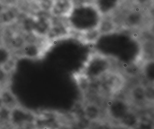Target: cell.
<instances>
[{"label": "cell", "instance_id": "11", "mask_svg": "<svg viewBox=\"0 0 154 129\" xmlns=\"http://www.w3.org/2000/svg\"><path fill=\"white\" fill-rule=\"evenodd\" d=\"M17 66V62L15 58L12 56L3 66L2 68L5 71L9 74H11L16 68Z\"/></svg>", "mask_w": 154, "mask_h": 129}, {"label": "cell", "instance_id": "7", "mask_svg": "<svg viewBox=\"0 0 154 129\" xmlns=\"http://www.w3.org/2000/svg\"><path fill=\"white\" fill-rule=\"evenodd\" d=\"M115 28L114 24L109 20H100L98 29L100 34H108L113 31Z\"/></svg>", "mask_w": 154, "mask_h": 129}, {"label": "cell", "instance_id": "16", "mask_svg": "<svg viewBox=\"0 0 154 129\" xmlns=\"http://www.w3.org/2000/svg\"><path fill=\"white\" fill-rule=\"evenodd\" d=\"M6 1L9 3H12L15 1V0H6Z\"/></svg>", "mask_w": 154, "mask_h": 129}, {"label": "cell", "instance_id": "8", "mask_svg": "<svg viewBox=\"0 0 154 129\" xmlns=\"http://www.w3.org/2000/svg\"><path fill=\"white\" fill-rule=\"evenodd\" d=\"M12 56L11 51L8 48L0 46V67H2Z\"/></svg>", "mask_w": 154, "mask_h": 129}, {"label": "cell", "instance_id": "14", "mask_svg": "<svg viewBox=\"0 0 154 129\" xmlns=\"http://www.w3.org/2000/svg\"><path fill=\"white\" fill-rule=\"evenodd\" d=\"M15 18V15L11 11H7L2 15V20L4 23H9L12 21Z\"/></svg>", "mask_w": 154, "mask_h": 129}, {"label": "cell", "instance_id": "12", "mask_svg": "<svg viewBox=\"0 0 154 129\" xmlns=\"http://www.w3.org/2000/svg\"><path fill=\"white\" fill-rule=\"evenodd\" d=\"M36 20L31 17L26 19L23 22L24 29L28 33H32L35 29Z\"/></svg>", "mask_w": 154, "mask_h": 129}, {"label": "cell", "instance_id": "15", "mask_svg": "<svg viewBox=\"0 0 154 129\" xmlns=\"http://www.w3.org/2000/svg\"><path fill=\"white\" fill-rule=\"evenodd\" d=\"M2 106H3V104H2V101L1 97V96H0V109H1Z\"/></svg>", "mask_w": 154, "mask_h": 129}, {"label": "cell", "instance_id": "9", "mask_svg": "<svg viewBox=\"0 0 154 129\" xmlns=\"http://www.w3.org/2000/svg\"><path fill=\"white\" fill-rule=\"evenodd\" d=\"M24 39L20 36L15 37L11 41V46L14 50L18 52L26 44Z\"/></svg>", "mask_w": 154, "mask_h": 129}, {"label": "cell", "instance_id": "17", "mask_svg": "<svg viewBox=\"0 0 154 129\" xmlns=\"http://www.w3.org/2000/svg\"><path fill=\"white\" fill-rule=\"evenodd\" d=\"M2 9V8L1 6L0 5V12L1 11Z\"/></svg>", "mask_w": 154, "mask_h": 129}, {"label": "cell", "instance_id": "3", "mask_svg": "<svg viewBox=\"0 0 154 129\" xmlns=\"http://www.w3.org/2000/svg\"><path fill=\"white\" fill-rule=\"evenodd\" d=\"M53 10L56 16L69 17L72 11V2L70 0H56Z\"/></svg>", "mask_w": 154, "mask_h": 129}, {"label": "cell", "instance_id": "6", "mask_svg": "<svg viewBox=\"0 0 154 129\" xmlns=\"http://www.w3.org/2000/svg\"><path fill=\"white\" fill-rule=\"evenodd\" d=\"M0 96L1 97L3 106L11 110L17 105L16 97L8 89H4L0 92Z\"/></svg>", "mask_w": 154, "mask_h": 129}, {"label": "cell", "instance_id": "4", "mask_svg": "<svg viewBox=\"0 0 154 129\" xmlns=\"http://www.w3.org/2000/svg\"><path fill=\"white\" fill-rule=\"evenodd\" d=\"M68 34V28L63 23L51 26L47 36L49 39H55L65 36Z\"/></svg>", "mask_w": 154, "mask_h": 129}, {"label": "cell", "instance_id": "1", "mask_svg": "<svg viewBox=\"0 0 154 129\" xmlns=\"http://www.w3.org/2000/svg\"><path fill=\"white\" fill-rule=\"evenodd\" d=\"M110 59L104 55L93 52L89 55L81 72V75L87 79L100 78L110 71Z\"/></svg>", "mask_w": 154, "mask_h": 129}, {"label": "cell", "instance_id": "2", "mask_svg": "<svg viewBox=\"0 0 154 129\" xmlns=\"http://www.w3.org/2000/svg\"><path fill=\"white\" fill-rule=\"evenodd\" d=\"M19 51L17 53L21 57L35 60L43 57L45 54L46 49L38 43H26Z\"/></svg>", "mask_w": 154, "mask_h": 129}, {"label": "cell", "instance_id": "10", "mask_svg": "<svg viewBox=\"0 0 154 129\" xmlns=\"http://www.w3.org/2000/svg\"><path fill=\"white\" fill-rule=\"evenodd\" d=\"M144 74L149 80H153L154 77V67L153 61H148L145 64L144 67Z\"/></svg>", "mask_w": 154, "mask_h": 129}, {"label": "cell", "instance_id": "13", "mask_svg": "<svg viewBox=\"0 0 154 129\" xmlns=\"http://www.w3.org/2000/svg\"><path fill=\"white\" fill-rule=\"evenodd\" d=\"M10 74H8L2 67H0V86L4 85L8 82Z\"/></svg>", "mask_w": 154, "mask_h": 129}, {"label": "cell", "instance_id": "5", "mask_svg": "<svg viewBox=\"0 0 154 129\" xmlns=\"http://www.w3.org/2000/svg\"><path fill=\"white\" fill-rule=\"evenodd\" d=\"M51 26L48 19L45 17H41L36 20L35 29L33 32L40 36H47Z\"/></svg>", "mask_w": 154, "mask_h": 129}]
</instances>
